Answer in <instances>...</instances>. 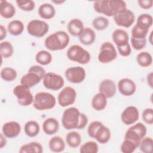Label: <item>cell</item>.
<instances>
[{"instance_id":"bcb514c9","label":"cell","mask_w":153,"mask_h":153,"mask_svg":"<svg viewBox=\"0 0 153 153\" xmlns=\"http://www.w3.org/2000/svg\"><path fill=\"white\" fill-rule=\"evenodd\" d=\"M117 49L119 54L123 57H127L131 53V48L129 43L121 47H118Z\"/></svg>"},{"instance_id":"b9f144b4","label":"cell","mask_w":153,"mask_h":153,"mask_svg":"<svg viewBox=\"0 0 153 153\" xmlns=\"http://www.w3.org/2000/svg\"><path fill=\"white\" fill-rule=\"evenodd\" d=\"M130 42L132 48L135 50H140L146 46V38H134L131 37Z\"/></svg>"},{"instance_id":"7dc6e473","label":"cell","mask_w":153,"mask_h":153,"mask_svg":"<svg viewBox=\"0 0 153 153\" xmlns=\"http://www.w3.org/2000/svg\"><path fill=\"white\" fill-rule=\"evenodd\" d=\"M139 6L143 10H149L152 7L153 1L152 0H139Z\"/></svg>"},{"instance_id":"277c9868","label":"cell","mask_w":153,"mask_h":153,"mask_svg":"<svg viewBox=\"0 0 153 153\" xmlns=\"http://www.w3.org/2000/svg\"><path fill=\"white\" fill-rule=\"evenodd\" d=\"M45 73V69L41 66L33 65L30 67L28 72L22 76L20 84L30 88L42 80Z\"/></svg>"},{"instance_id":"74e56055","label":"cell","mask_w":153,"mask_h":153,"mask_svg":"<svg viewBox=\"0 0 153 153\" xmlns=\"http://www.w3.org/2000/svg\"><path fill=\"white\" fill-rule=\"evenodd\" d=\"M153 140L151 137H144L140 142L138 148L143 153H151L152 151Z\"/></svg>"},{"instance_id":"d6986e66","label":"cell","mask_w":153,"mask_h":153,"mask_svg":"<svg viewBox=\"0 0 153 153\" xmlns=\"http://www.w3.org/2000/svg\"><path fill=\"white\" fill-rule=\"evenodd\" d=\"M112 38L117 47L126 45L129 43V36L128 33L124 29H117L112 34Z\"/></svg>"},{"instance_id":"4dcf8cb0","label":"cell","mask_w":153,"mask_h":153,"mask_svg":"<svg viewBox=\"0 0 153 153\" xmlns=\"http://www.w3.org/2000/svg\"><path fill=\"white\" fill-rule=\"evenodd\" d=\"M7 30L11 35H20L24 30V24L21 20H13L8 23L7 26Z\"/></svg>"},{"instance_id":"30bf717a","label":"cell","mask_w":153,"mask_h":153,"mask_svg":"<svg viewBox=\"0 0 153 153\" xmlns=\"http://www.w3.org/2000/svg\"><path fill=\"white\" fill-rule=\"evenodd\" d=\"M43 85L48 90L57 91L63 88L65 84L63 78L54 72L45 73L42 78Z\"/></svg>"},{"instance_id":"c3c4849f","label":"cell","mask_w":153,"mask_h":153,"mask_svg":"<svg viewBox=\"0 0 153 153\" xmlns=\"http://www.w3.org/2000/svg\"><path fill=\"white\" fill-rule=\"evenodd\" d=\"M0 32H1L0 39L1 41H2V40L5 38V37L7 36V29L2 25H0Z\"/></svg>"},{"instance_id":"681fc988","label":"cell","mask_w":153,"mask_h":153,"mask_svg":"<svg viewBox=\"0 0 153 153\" xmlns=\"http://www.w3.org/2000/svg\"><path fill=\"white\" fill-rule=\"evenodd\" d=\"M7 141L6 139V137L2 133H1L0 134V148L2 149L4 146H5L7 145Z\"/></svg>"},{"instance_id":"1f68e13d","label":"cell","mask_w":153,"mask_h":153,"mask_svg":"<svg viewBox=\"0 0 153 153\" xmlns=\"http://www.w3.org/2000/svg\"><path fill=\"white\" fill-rule=\"evenodd\" d=\"M24 131L27 136L33 137L39 134L40 131V127L36 121L30 120L26 122L25 124Z\"/></svg>"},{"instance_id":"e0dca14e","label":"cell","mask_w":153,"mask_h":153,"mask_svg":"<svg viewBox=\"0 0 153 153\" xmlns=\"http://www.w3.org/2000/svg\"><path fill=\"white\" fill-rule=\"evenodd\" d=\"M21 126L17 121H8L2 127V133L7 138L16 137L21 131Z\"/></svg>"},{"instance_id":"f907efd6","label":"cell","mask_w":153,"mask_h":153,"mask_svg":"<svg viewBox=\"0 0 153 153\" xmlns=\"http://www.w3.org/2000/svg\"><path fill=\"white\" fill-rule=\"evenodd\" d=\"M152 76H153V74L152 72H150L149 74H148L147 77H146V81H147V83L148 85L151 87L152 88Z\"/></svg>"},{"instance_id":"6da1fadb","label":"cell","mask_w":153,"mask_h":153,"mask_svg":"<svg viewBox=\"0 0 153 153\" xmlns=\"http://www.w3.org/2000/svg\"><path fill=\"white\" fill-rule=\"evenodd\" d=\"M88 121L87 115L81 113L75 107H71L65 109L62 117V126L68 130L83 129L88 124Z\"/></svg>"},{"instance_id":"ac0fdd59","label":"cell","mask_w":153,"mask_h":153,"mask_svg":"<svg viewBox=\"0 0 153 153\" xmlns=\"http://www.w3.org/2000/svg\"><path fill=\"white\" fill-rule=\"evenodd\" d=\"M99 91L103 94L108 99L114 97L117 91L115 82L110 79H104L99 84Z\"/></svg>"},{"instance_id":"d4e9b609","label":"cell","mask_w":153,"mask_h":153,"mask_svg":"<svg viewBox=\"0 0 153 153\" xmlns=\"http://www.w3.org/2000/svg\"><path fill=\"white\" fill-rule=\"evenodd\" d=\"M111 136V133L108 127L102 124L97 130L94 139H95L99 143L105 144L108 143Z\"/></svg>"},{"instance_id":"5bb4252c","label":"cell","mask_w":153,"mask_h":153,"mask_svg":"<svg viewBox=\"0 0 153 153\" xmlns=\"http://www.w3.org/2000/svg\"><path fill=\"white\" fill-rule=\"evenodd\" d=\"M65 75L68 81L74 84H79L84 81L86 76L85 69L81 66L69 67L66 69Z\"/></svg>"},{"instance_id":"f546056e","label":"cell","mask_w":153,"mask_h":153,"mask_svg":"<svg viewBox=\"0 0 153 153\" xmlns=\"http://www.w3.org/2000/svg\"><path fill=\"white\" fill-rule=\"evenodd\" d=\"M65 140L67 145L72 148L78 147L82 141L80 134L76 131H71L68 133L66 135Z\"/></svg>"},{"instance_id":"f6af8a7d","label":"cell","mask_w":153,"mask_h":153,"mask_svg":"<svg viewBox=\"0 0 153 153\" xmlns=\"http://www.w3.org/2000/svg\"><path fill=\"white\" fill-rule=\"evenodd\" d=\"M143 121L149 125L153 124V109L152 108H146L143 110L142 114Z\"/></svg>"},{"instance_id":"7402d4cb","label":"cell","mask_w":153,"mask_h":153,"mask_svg":"<svg viewBox=\"0 0 153 153\" xmlns=\"http://www.w3.org/2000/svg\"><path fill=\"white\" fill-rule=\"evenodd\" d=\"M96 36L95 32L93 29L90 27H84L78 38L82 44L89 45L94 42Z\"/></svg>"},{"instance_id":"ba28073f","label":"cell","mask_w":153,"mask_h":153,"mask_svg":"<svg viewBox=\"0 0 153 153\" xmlns=\"http://www.w3.org/2000/svg\"><path fill=\"white\" fill-rule=\"evenodd\" d=\"M13 94L17 99V102L22 106H28L33 103L34 97L30 91V88L23 85H16L13 90Z\"/></svg>"},{"instance_id":"cb8c5ba5","label":"cell","mask_w":153,"mask_h":153,"mask_svg":"<svg viewBox=\"0 0 153 153\" xmlns=\"http://www.w3.org/2000/svg\"><path fill=\"white\" fill-rule=\"evenodd\" d=\"M68 32L74 36H79L84 29L83 22L79 19L71 20L68 24Z\"/></svg>"},{"instance_id":"e575fe53","label":"cell","mask_w":153,"mask_h":153,"mask_svg":"<svg viewBox=\"0 0 153 153\" xmlns=\"http://www.w3.org/2000/svg\"><path fill=\"white\" fill-rule=\"evenodd\" d=\"M17 72L16 69L11 67H5L1 71V78L7 82H11L16 79Z\"/></svg>"},{"instance_id":"7c38bea8","label":"cell","mask_w":153,"mask_h":153,"mask_svg":"<svg viewBox=\"0 0 153 153\" xmlns=\"http://www.w3.org/2000/svg\"><path fill=\"white\" fill-rule=\"evenodd\" d=\"M76 98L75 90L69 86L63 87L57 96V102L62 107H66L74 103Z\"/></svg>"},{"instance_id":"4fadbf2b","label":"cell","mask_w":153,"mask_h":153,"mask_svg":"<svg viewBox=\"0 0 153 153\" xmlns=\"http://www.w3.org/2000/svg\"><path fill=\"white\" fill-rule=\"evenodd\" d=\"M114 20L118 26L128 28L134 23L135 16L132 11L126 8L114 16Z\"/></svg>"},{"instance_id":"603a6c76","label":"cell","mask_w":153,"mask_h":153,"mask_svg":"<svg viewBox=\"0 0 153 153\" xmlns=\"http://www.w3.org/2000/svg\"><path fill=\"white\" fill-rule=\"evenodd\" d=\"M16 14L15 7L7 1H0V14L4 19L13 18Z\"/></svg>"},{"instance_id":"44dd1931","label":"cell","mask_w":153,"mask_h":153,"mask_svg":"<svg viewBox=\"0 0 153 153\" xmlns=\"http://www.w3.org/2000/svg\"><path fill=\"white\" fill-rule=\"evenodd\" d=\"M38 13L41 19L50 20L55 16L56 10L52 4L44 3L39 7Z\"/></svg>"},{"instance_id":"ee69618b","label":"cell","mask_w":153,"mask_h":153,"mask_svg":"<svg viewBox=\"0 0 153 153\" xmlns=\"http://www.w3.org/2000/svg\"><path fill=\"white\" fill-rule=\"evenodd\" d=\"M102 124L103 123L99 121H94L91 122L88 125L87 128V133L88 136L92 138H94L97 130Z\"/></svg>"},{"instance_id":"9a60e30c","label":"cell","mask_w":153,"mask_h":153,"mask_svg":"<svg viewBox=\"0 0 153 153\" xmlns=\"http://www.w3.org/2000/svg\"><path fill=\"white\" fill-rule=\"evenodd\" d=\"M139 118V112L138 109L134 106L126 107L121 114L122 122L127 125H132L136 123Z\"/></svg>"},{"instance_id":"7a4b0ae2","label":"cell","mask_w":153,"mask_h":153,"mask_svg":"<svg viewBox=\"0 0 153 153\" xmlns=\"http://www.w3.org/2000/svg\"><path fill=\"white\" fill-rule=\"evenodd\" d=\"M95 11L107 17H114L127 8L126 3L123 0H99L94 2Z\"/></svg>"},{"instance_id":"83f0119b","label":"cell","mask_w":153,"mask_h":153,"mask_svg":"<svg viewBox=\"0 0 153 153\" xmlns=\"http://www.w3.org/2000/svg\"><path fill=\"white\" fill-rule=\"evenodd\" d=\"M43 147L42 145L37 142H31L23 145L20 149V153H42Z\"/></svg>"},{"instance_id":"836d02e7","label":"cell","mask_w":153,"mask_h":153,"mask_svg":"<svg viewBox=\"0 0 153 153\" xmlns=\"http://www.w3.org/2000/svg\"><path fill=\"white\" fill-rule=\"evenodd\" d=\"M137 64L143 68H146L151 66L152 63V55L147 51H142L137 54L136 56Z\"/></svg>"},{"instance_id":"d590c367","label":"cell","mask_w":153,"mask_h":153,"mask_svg":"<svg viewBox=\"0 0 153 153\" xmlns=\"http://www.w3.org/2000/svg\"><path fill=\"white\" fill-rule=\"evenodd\" d=\"M0 53L2 58L11 57L14 53V48L11 43L7 41H1L0 44Z\"/></svg>"},{"instance_id":"f35d334b","label":"cell","mask_w":153,"mask_h":153,"mask_svg":"<svg viewBox=\"0 0 153 153\" xmlns=\"http://www.w3.org/2000/svg\"><path fill=\"white\" fill-rule=\"evenodd\" d=\"M98 151L99 146L94 141H88L82 144L79 148L81 153H97Z\"/></svg>"},{"instance_id":"f1b7e54d","label":"cell","mask_w":153,"mask_h":153,"mask_svg":"<svg viewBox=\"0 0 153 153\" xmlns=\"http://www.w3.org/2000/svg\"><path fill=\"white\" fill-rule=\"evenodd\" d=\"M152 23L153 19L152 16L147 13H144L141 14L137 17L136 25L142 29L149 30L152 25Z\"/></svg>"},{"instance_id":"7bdbcfd3","label":"cell","mask_w":153,"mask_h":153,"mask_svg":"<svg viewBox=\"0 0 153 153\" xmlns=\"http://www.w3.org/2000/svg\"><path fill=\"white\" fill-rule=\"evenodd\" d=\"M148 33V30L142 29L135 25L131 29V37L134 38H146Z\"/></svg>"},{"instance_id":"52a82bcc","label":"cell","mask_w":153,"mask_h":153,"mask_svg":"<svg viewBox=\"0 0 153 153\" xmlns=\"http://www.w3.org/2000/svg\"><path fill=\"white\" fill-rule=\"evenodd\" d=\"M147 128L142 123H136L130 127L126 131L124 139H128L139 146L140 140L146 136Z\"/></svg>"},{"instance_id":"60d3db41","label":"cell","mask_w":153,"mask_h":153,"mask_svg":"<svg viewBox=\"0 0 153 153\" xmlns=\"http://www.w3.org/2000/svg\"><path fill=\"white\" fill-rule=\"evenodd\" d=\"M18 7L24 11H31L35 7V3L31 0H17L16 1Z\"/></svg>"},{"instance_id":"8d00e7d4","label":"cell","mask_w":153,"mask_h":153,"mask_svg":"<svg viewBox=\"0 0 153 153\" xmlns=\"http://www.w3.org/2000/svg\"><path fill=\"white\" fill-rule=\"evenodd\" d=\"M109 23V20L103 16L96 17L92 21L93 28L98 31H102L106 29L108 27Z\"/></svg>"},{"instance_id":"2e32d148","label":"cell","mask_w":153,"mask_h":153,"mask_svg":"<svg viewBox=\"0 0 153 153\" xmlns=\"http://www.w3.org/2000/svg\"><path fill=\"white\" fill-rule=\"evenodd\" d=\"M117 87L119 92L125 96H132L136 90L135 82L127 78L121 79L118 82Z\"/></svg>"},{"instance_id":"816d5d0a","label":"cell","mask_w":153,"mask_h":153,"mask_svg":"<svg viewBox=\"0 0 153 153\" xmlns=\"http://www.w3.org/2000/svg\"><path fill=\"white\" fill-rule=\"evenodd\" d=\"M152 32H151V33H150V35H149V36H148V40H149V43L151 44V45H152Z\"/></svg>"},{"instance_id":"4316f807","label":"cell","mask_w":153,"mask_h":153,"mask_svg":"<svg viewBox=\"0 0 153 153\" xmlns=\"http://www.w3.org/2000/svg\"><path fill=\"white\" fill-rule=\"evenodd\" d=\"M48 146L53 152H61L65 149V142L60 136H54L49 140Z\"/></svg>"},{"instance_id":"f5cc1de1","label":"cell","mask_w":153,"mask_h":153,"mask_svg":"<svg viewBox=\"0 0 153 153\" xmlns=\"http://www.w3.org/2000/svg\"><path fill=\"white\" fill-rule=\"evenodd\" d=\"M52 2L57 4H63V2H65V1H52Z\"/></svg>"},{"instance_id":"ffe728a7","label":"cell","mask_w":153,"mask_h":153,"mask_svg":"<svg viewBox=\"0 0 153 153\" xmlns=\"http://www.w3.org/2000/svg\"><path fill=\"white\" fill-rule=\"evenodd\" d=\"M44 132L47 135H53L56 133L59 128V121L54 118H48L44 120L42 126Z\"/></svg>"},{"instance_id":"9c48e42d","label":"cell","mask_w":153,"mask_h":153,"mask_svg":"<svg viewBox=\"0 0 153 153\" xmlns=\"http://www.w3.org/2000/svg\"><path fill=\"white\" fill-rule=\"evenodd\" d=\"M117 57V52L114 45L109 41L103 42L97 56L98 60L101 63L106 64L114 61Z\"/></svg>"},{"instance_id":"d6a6232c","label":"cell","mask_w":153,"mask_h":153,"mask_svg":"<svg viewBox=\"0 0 153 153\" xmlns=\"http://www.w3.org/2000/svg\"><path fill=\"white\" fill-rule=\"evenodd\" d=\"M53 60L51 54L47 50H40L35 55L36 62L41 66H46L51 63Z\"/></svg>"},{"instance_id":"484cf974","label":"cell","mask_w":153,"mask_h":153,"mask_svg":"<svg viewBox=\"0 0 153 153\" xmlns=\"http://www.w3.org/2000/svg\"><path fill=\"white\" fill-rule=\"evenodd\" d=\"M107 99L103 94L99 92L92 98L91 102L92 108L97 111L103 110L107 105Z\"/></svg>"},{"instance_id":"8fae6325","label":"cell","mask_w":153,"mask_h":153,"mask_svg":"<svg viewBox=\"0 0 153 153\" xmlns=\"http://www.w3.org/2000/svg\"><path fill=\"white\" fill-rule=\"evenodd\" d=\"M49 30V25L45 21L33 19L30 20L27 25V33L35 37L41 38L45 35Z\"/></svg>"},{"instance_id":"5b68a950","label":"cell","mask_w":153,"mask_h":153,"mask_svg":"<svg viewBox=\"0 0 153 153\" xmlns=\"http://www.w3.org/2000/svg\"><path fill=\"white\" fill-rule=\"evenodd\" d=\"M56 104V99L53 94L45 91H40L34 96L33 106L38 111L53 109Z\"/></svg>"},{"instance_id":"ab89813d","label":"cell","mask_w":153,"mask_h":153,"mask_svg":"<svg viewBox=\"0 0 153 153\" xmlns=\"http://www.w3.org/2000/svg\"><path fill=\"white\" fill-rule=\"evenodd\" d=\"M137 148L138 145L137 144L128 139H124L121 145L120 150L123 153H132Z\"/></svg>"},{"instance_id":"8992f818","label":"cell","mask_w":153,"mask_h":153,"mask_svg":"<svg viewBox=\"0 0 153 153\" xmlns=\"http://www.w3.org/2000/svg\"><path fill=\"white\" fill-rule=\"evenodd\" d=\"M66 56L69 60L81 65H86L91 60L90 53L79 45L71 46L67 50Z\"/></svg>"},{"instance_id":"3957f363","label":"cell","mask_w":153,"mask_h":153,"mask_svg":"<svg viewBox=\"0 0 153 153\" xmlns=\"http://www.w3.org/2000/svg\"><path fill=\"white\" fill-rule=\"evenodd\" d=\"M70 38L63 30L56 31L49 35L44 41V45L50 51H59L65 49L69 44Z\"/></svg>"}]
</instances>
